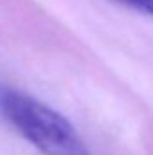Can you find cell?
<instances>
[{"mask_svg":"<svg viewBox=\"0 0 153 155\" xmlns=\"http://www.w3.org/2000/svg\"><path fill=\"white\" fill-rule=\"evenodd\" d=\"M0 114L43 155H90L67 117L22 90L0 87Z\"/></svg>","mask_w":153,"mask_h":155,"instance_id":"cell-1","label":"cell"},{"mask_svg":"<svg viewBox=\"0 0 153 155\" xmlns=\"http://www.w3.org/2000/svg\"><path fill=\"white\" fill-rule=\"evenodd\" d=\"M122 5H126L128 9H133L141 15H148L153 16V0H115Z\"/></svg>","mask_w":153,"mask_h":155,"instance_id":"cell-2","label":"cell"}]
</instances>
